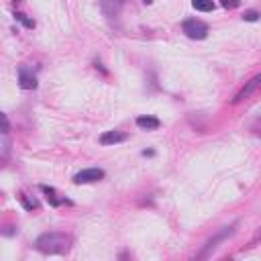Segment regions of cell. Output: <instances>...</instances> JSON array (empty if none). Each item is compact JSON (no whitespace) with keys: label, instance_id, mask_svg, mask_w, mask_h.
Returning <instances> with one entry per match:
<instances>
[{"label":"cell","instance_id":"obj_3","mask_svg":"<svg viewBox=\"0 0 261 261\" xmlns=\"http://www.w3.org/2000/svg\"><path fill=\"white\" fill-rule=\"evenodd\" d=\"M184 33L190 37V39H204L208 35V27L202 23V21H196V19H190L184 23Z\"/></svg>","mask_w":261,"mask_h":261},{"label":"cell","instance_id":"obj_15","mask_svg":"<svg viewBox=\"0 0 261 261\" xmlns=\"http://www.w3.org/2000/svg\"><path fill=\"white\" fill-rule=\"evenodd\" d=\"M143 3H145V5H151V0H143Z\"/></svg>","mask_w":261,"mask_h":261},{"label":"cell","instance_id":"obj_2","mask_svg":"<svg viewBox=\"0 0 261 261\" xmlns=\"http://www.w3.org/2000/svg\"><path fill=\"white\" fill-rule=\"evenodd\" d=\"M261 90V74H257L253 80H249L241 90H239V94L233 98V104H237V102H243V100H247L249 96H253V94H257Z\"/></svg>","mask_w":261,"mask_h":261},{"label":"cell","instance_id":"obj_12","mask_svg":"<svg viewBox=\"0 0 261 261\" xmlns=\"http://www.w3.org/2000/svg\"><path fill=\"white\" fill-rule=\"evenodd\" d=\"M259 19V13L257 11H247L245 15H243V21H249V23H253V21H257Z\"/></svg>","mask_w":261,"mask_h":261},{"label":"cell","instance_id":"obj_5","mask_svg":"<svg viewBox=\"0 0 261 261\" xmlns=\"http://www.w3.org/2000/svg\"><path fill=\"white\" fill-rule=\"evenodd\" d=\"M19 82H21V88H25V90H33L37 86V78L29 66L19 68Z\"/></svg>","mask_w":261,"mask_h":261},{"label":"cell","instance_id":"obj_8","mask_svg":"<svg viewBox=\"0 0 261 261\" xmlns=\"http://www.w3.org/2000/svg\"><path fill=\"white\" fill-rule=\"evenodd\" d=\"M229 235H233V226H226V229H224L222 233H218V235H216L214 239H210V241L206 243V249H204V253H202L200 257H206V255H208V253H210L212 249H216V243H220V241H222L224 237H229Z\"/></svg>","mask_w":261,"mask_h":261},{"label":"cell","instance_id":"obj_10","mask_svg":"<svg viewBox=\"0 0 261 261\" xmlns=\"http://www.w3.org/2000/svg\"><path fill=\"white\" fill-rule=\"evenodd\" d=\"M192 5H194V9H196V11H200V13H208V11H212V9H214V0H192Z\"/></svg>","mask_w":261,"mask_h":261},{"label":"cell","instance_id":"obj_13","mask_svg":"<svg viewBox=\"0 0 261 261\" xmlns=\"http://www.w3.org/2000/svg\"><path fill=\"white\" fill-rule=\"evenodd\" d=\"M15 17H17V19H19V21H21V23H23L25 27H29V29H33V21H29V19H27L25 15H21V13H17Z\"/></svg>","mask_w":261,"mask_h":261},{"label":"cell","instance_id":"obj_7","mask_svg":"<svg viewBox=\"0 0 261 261\" xmlns=\"http://www.w3.org/2000/svg\"><path fill=\"white\" fill-rule=\"evenodd\" d=\"M124 139H126V135L120 133V130H106V133L100 135L102 145H116V143H122Z\"/></svg>","mask_w":261,"mask_h":261},{"label":"cell","instance_id":"obj_6","mask_svg":"<svg viewBox=\"0 0 261 261\" xmlns=\"http://www.w3.org/2000/svg\"><path fill=\"white\" fill-rule=\"evenodd\" d=\"M124 7V0H100V9L108 19L118 17L120 9Z\"/></svg>","mask_w":261,"mask_h":261},{"label":"cell","instance_id":"obj_9","mask_svg":"<svg viewBox=\"0 0 261 261\" xmlns=\"http://www.w3.org/2000/svg\"><path fill=\"white\" fill-rule=\"evenodd\" d=\"M137 126L139 128H145V130H155L159 126V120L155 116H139L137 118Z\"/></svg>","mask_w":261,"mask_h":261},{"label":"cell","instance_id":"obj_1","mask_svg":"<svg viewBox=\"0 0 261 261\" xmlns=\"http://www.w3.org/2000/svg\"><path fill=\"white\" fill-rule=\"evenodd\" d=\"M70 243H72L70 235L51 231V233H43L41 237H37L35 247L45 255H55V253H66L70 249Z\"/></svg>","mask_w":261,"mask_h":261},{"label":"cell","instance_id":"obj_14","mask_svg":"<svg viewBox=\"0 0 261 261\" xmlns=\"http://www.w3.org/2000/svg\"><path fill=\"white\" fill-rule=\"evenodd\" d=\"M222 7H226V9H235V7H239V0H222Z\"/></svg>","mask_w":261,"mask_h":261},{"label":"cell","instance_id":"obj_4","mask_svg":"<svg viewBox=\"0 0 261 261\" xmlns=\"http://www.w3.org/2000/svg\"><path fill=\"white\" fill-rule=\"evenodd\" d=\"M104 178V172L100 168H88V170H82L74 176V182L76 184H92V182H98Z\"/></svg>","mask_w":261,"mask_h":261},{"label":"cell","instance_id":"obj_11","mask_svg":"<svg viewBox=\"0 0 261 261\" xmlns=\"http://www.w3.org/2000/svg\"><path fill=\"white\" fill-rule=\"evenodd\" d=\"M43 192L47 194V200H51V204H53V206H57V204H61V200H57V198H55V192H53L51 188H47V186H43Z\"/></svg>","mask_w":261,"mask_h":261}]
</instances>
